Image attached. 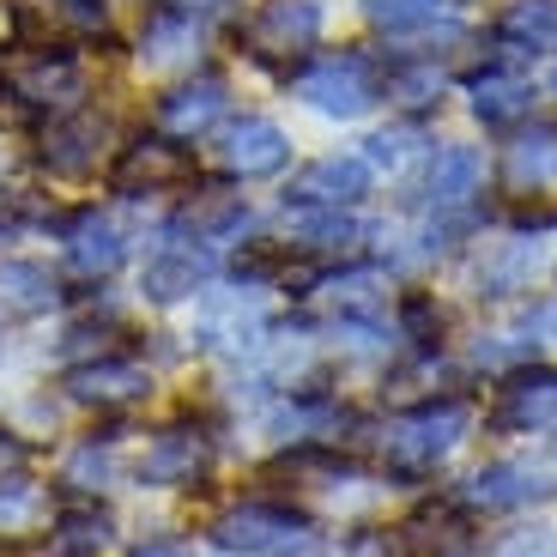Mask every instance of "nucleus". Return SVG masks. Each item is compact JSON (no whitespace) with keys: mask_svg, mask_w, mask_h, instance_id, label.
Returning a JSON list of instances; mask_svg holds the SVG:
<instances>
[{"mask_svg":"<svg viewBox=\"0 0 557 557\" xmlns=\"http://www.w3.org/2000/svg\"><path fill=\"white\" fill-rule=\"evenodd\" d=\"M533 103V85L521 79L516 67H485L473 79V115L485 127H503V122H521Z\"/></svg>","mask_w":557,"mask_h":557,"instance_id":"30","label":"nucleus"},{"mask_svg":"<svg viewBox=\"0 0 557 557\" xmlns=\"http://www.w3.org/2000/svg\"><path fill=\"white\" fill-rule=\"evenodd\" d=\"M127 557H195V545L176 540V533H158V540H139Z\"/></svg>","mask_w":557,"mask_h":557,"instance_id":"38","label":"nucleus"},{"mask_svg":"<svg viewBox=\"0 0 557 557\" xmlns=\"http://www.w3.org/2000/svg\"><path fill=\"white\" fill-rule=\"evenodd\" d=\"M13 37L25 49H85L110 37L103 0H13Z\"/></svg>","mask_w":557,"mask_h":557,"instance_id":"8","label":"nucleus"},{"mask_svg":"<svg viewBox=\"0 0 557 557\" xmlns=\"http://www.w3.org/2000/svg\"><path fill=\"white\" fill-rule=\"evenodd\" d=\"M400 545L412 557H467V552H473V540H467V516H460V503L418 509V516L400 528Z\"/></svg>","mask_w":557,"mask_h":557,"instance_id":"26","label":"nucleus"},{"mask_svg":"<svg viewBox=\"0 0 557 557\" xmlns=\"http://www.w3.org/2000/svg\"><path fill=\"white\" fill-rule=\"evenodd\" d=\"M552 98H557V67H552Z\"/></svg>","mask_w":557,"mask_h":557,"instance_id":"42","label":"nucleus"},{"mask_svg":"<svg viewBox=\"0 0 557 557\" xmlns=\"http://www.w3.org/2000/svg\"><path fill=\"white\" fill-rule=\"evenodd\" d=\"M479 557H557V521H521V528L497 533Z\"/></svg>","mask_w":557,"mask_h":557,"instance_id":"33","label":"nucleus"},{"mask_svg":"<svg viewBox=\"0 0 557 557\" xmlns=\"http://www.w3.org/2000/svg\"><path fill=\"white\" fill-rule=\"evenodd\" d=\"M195 182V152L170 134H134L127 146H115L110 158V188L127 200L139 195H170V188H188Z\"/></svg>","mask_w":557,"mask_h":557,"instance_id":"7","label":"nucleus"},{"mask_svg":"<svg viewBox=\"0 0 557 557\" xmlns=\"http://www.w3.org/2000/svg\"><path fill=\"white\" fill-rule=\"evenodd\" d=\"M503 182L528 195V188H552L557 182V127H528V134L509 139L503 152Z\"/></svg>","mask_w":557,"mask_h":557,"instance_id":"27","label":"nucleus"},{"mask_svg":"<svg viewBox=\"0 0 557 557\" xmlns=\"http://www.w3.org/2000/svg\"><path fill=\"white\" fill-rule=\"evenodd\" d=\"M55 521V497L25 473H7L0 479V540H30Z\"/></svg>","mask_w":557,"mask_h":557,"instance_id":"28","label":"nucleus"},{"mask_svg":"<svg viewBox=\"0 0 557 557\" xmlns=\"http://www.w3.org/2000/svg\"><path fill=\"white\" fill-rule=\"evenodd\" d=\"M176 7H212V0H176Z\"/></svg>","mask_w":557,"mask_h":557,"instance_id":"40","label":"nucleus"},{"mask_svg":"<svg viewBox=\"0 0 557 557\" xmlns=\"http://www.w3.org/2000/svg\"><path fill=\"white\" fill-rule=\"evenodd\" d=\"M115 473H122V431H91L79 436V443L67 448V460H61V485L73 491V497H98L103 485H115Z\"/></svg>","mask_w":557,"mask_h":557,"instance_id":"25","label":"nucleus"},{"mask_svg":"<svg viewBox=\"0 0 557 557\" xmlns=\"http://www.w3.org/2000/svg\"><path fill=\"white\" fill-rule=\"evenodd\" d=\"M497 42L509 55L557 49V0H509V13L497 18Z\"/></svg>","mask_w":557,"mask_h":557,"instance_id":"29","label":"nucleus"},{"mask_svg":"<svg viewBox=\"0 0 557 557\" xmlns=\"http://www.w3.org/2000/svg\"><path fill=\"white\" fill-rule=\"evenodd\" d=\"M346 557H388V545H382V540H358V545H346Z\"/></svg>","mask_w":557,"mask_h":557,"instance_id":"39","label":"nucleus"},{"mask_svg":"<svg viewBox=\"0 0 557 557\" xmlns=\"http://www.w3.org/2000/svg\"><path fill=\"white\" fill-rule=\"evenodd\" d=\"M273 321H267V304H261V285H224V292H207L200 304V321H195V346L200 351H224V358H249V351L267 346Z\"/></svg>","mask_w":557,"mask_h":557,"instance_id":"6","label":"nucleus"},{"mask_svg":"<svg viewBox=\"0 0 557 557\" xmlns=\"http://www.w3.org/2000/svg\"><path fill=\"white\" fill-rule=\"evenodd\" d=\"M243 49L249 55H261V61H273V55H309L315 49V37H321V7L315 0H261L249 18H243Z\"/></svg>","mask_w":557,"mask_h":557,"instance_id":"12","label":"nucleus"},{"mask_svg":"<svg viewBox=\"0 0 557 557\" xmlns=\"http://www.w3.org/2000/svg\"><path fill=\"white\" fill-rule=\"evenodd\" d=\"M249 224H255L249 200L224 195V188H207V195L182 200V212L164 224V237L200 243V249H224V243H243V231H249Z\"/></svg>","mask_w":557,"mask_h":557,"instance_id":"20","label":"nucleus"},{"mask_svg":"<svg viewBox=\"0 0 557 557\" xmlns=\"http://www.w3.org/2000/svg\"><path fill=\"white\" fill-rule=\"evenodd\" d=\"M61 261H67L73 278H85V285H103V278H110L115 267L127 261V231L110 219V212L79 207L67 224H61Z\"/></svg>","mask_w":557,"mask_h":557,"instance_id":"16","label":"nucleus"},{"mask_svg":"<svg viewBox=\"0 0 557 557\" xmlns=\"http://www.w3.org/2000/svg\"><path fill=\"white\" fill-rule=\"evenodd\" d=\"M212 273H219V261H212V249H200V243H182V237H164L152 255H146V267H139V297L158 309L170 304H188L195 292H207Z\"/></svg>","mask_w":557,"mask_h":557,"instance_id":"15","label":"nucleus"},{"mask_svg":"<svg viewBox=\"0 0 557 557\" xmlns=\"http://www.w3.org/2000/svg\"><path fill=\"white\" fill-rule=\"evenodd\" d=\"M533 267H540V243H533V237L497 243V249L479 261V292H485V297H516V292H528Z\"/></svg>","mask_w":557,"mask_h":557,"instance_id":"31","label":"nucleus"},{"mask_svg":"<svg viewBox=\"0 0 557 557\" xmlns=\"http://www.w3.org/2000/svg\"><path fill=\"white\" fill-rule=\"evenodd\" d=\"M49 557H67V552H55V545H49Z\"/></svg>","mask_w":557,"mask_h":557,"instance_id":"43","label":"nucleus"},{"mask_svg":"<svg viewBox=\"0 0 557 557\" xmlns=\"http://www.w3.org/2000/svg\"><path fill=\"white\" fill-rule=\"evenodd\" d=\"M49 545L67 552V557H103L115 545V516L98 497H73V503H61L55 521H49Z\"/></svg>","mask_w":557,"mask_h":557,"instance_id":"23","label":"nucleus"},{"mask_svg":"<svg viewBox=\"0 0 557 557\" xmlns=\"http://www.w3.org/2000/svg\"><path fill=\"white\" fill-rule=\"evenodd\" d=\"M400 339H412L418 351H431L436 339H443V309L431 304V297H400Z\"/></svg>","mask_w":557,"mask_h":557,"instance_id":"35","label":"nucleus"},{"mask_svg":"<svg viewBox=\"0 0 557 557\" xmlns=\"http://www.w3.org/2000/svg\"><path fill=\"white\" fill-rule=\"evenodd\" d=\"M212 164H219L231 182L278 176V170L292 164V139H285V127H278V122H267V115H243V122H231L219 134Z\"/></svg>","mask_w":557,"mask_h":557,"instance_id":"14","label":"nucleus"},{"mask_svg":"<svg viewBox=\"0 0 557 557\" xmlns=\"http://www.w3.org/2000/svg\"><path fill=\"white\" fill-rule=\"evenodd\" d=\"M388 273L382 267H339L321 278V304L334 309V321H382L388 309Z\"/></svg>","mask_w":557,"mask_h":557,"instance_id":"22","label":"nucleus"},{"mask_svg":"<svg viewBox=\"0 0 557 557\" xmlns=\"http://www.w3.org/2000/svg\"><path fill=\"white\" fill-rule=\"evenodd\" d=\"M7 231H13V219H0V237H7Z\"/></svg>","mask_w":557,"mask_h":557,"instance_id":"41","label":"nucleus"},{"mask_svg":"<svg viewBox=\"0 0 557 557\" xmlns=\"http://www.w3.org/2000/svg\"><path fill=\"white\" fill-rule=\"evenodd\" d=\"M207 545L224 557H315V521L292 503L243 497L207 521Z\"/></svg>","mask_w":557,"mask_h":557,"instance_id":"2","label":"nucleus"},{"mask_svg":"<svg viewBox=\"0 0 557 557\" xmlns=\"http://www.w3.org/2000/svg\"><path fill=\"white\" fill-rule=\"evenodd\" d=\"M479 182H485V158H479L473 146H436V152L424 158V170H418L406 207H424L431 219H443V212H467L473 195H479Z\"/></svg>","mask_w":557,"mask_h":557,"instance_id":"11","label":"nucleus"},{"mask_svg":"<svg viewBox=\"0 0 557 557\" xmlns=\"http://www.w3.org/2000/svg\"><path fill=\"white\" fill-rule=\"evenodd\" d=\"M224 103H231V85H224L219 73H195V79L170 85L164 98L152 103V127L188 146V139H200L212 122H219Z\"/></svg>","mask_w":557,"mask_h":557,"instance_id":"18","label":"nucleus"},{"mask_svg":"<svg viewBox=\"0 0 557 557\" xmlns=\"http://www.w3.org/2000/svg\"><path fill=\"white\" fill-rule=\"evenodd\" d=\"M292 91L334 122H358L382 98V67L358 49H339V55H315L304 67H292Z\"/></svg>","mask_w":557,"mask_h":557,"instance_id":"3","label":"nucleus"},{"mask_svg":"<svg viewBox=\"0 0 557 557\" xmlns=\"http://www.w3.org/2000/svg\"><path fill=\"white\" fill-rule=\"evenodd\" d=\"M406 152H412V134H406V127L363 139V164H370V170H400V164H406Z\"/></svg>","mask_w":557,"mask_h":557,"instance_id":"36","label":"nucleus"},{"mask_svg":"<svg viewBox=\"0 0 557 557\" xmlns=\"http://www.w3.org/2000/svg\"><path fill=\"white\" fill-rule=\"evenodd\" d=\"M61 304V278L30 255H0V321H42Z\"/></svg>","mask_w":557,"mask_h":557,"instance_id":"21","label":"nucleus"},{"mask_svg":"<svg viewBox=\"0 0 557 557\" xmlns=\"http://www.w3.org/2000/svg\"><path fill=\"white\" fill-rule=\"evenodd\" d=\"M285 249H309V255H334V249H358L363 224L351 219V207H285Z\"/></svg>","mask_w":557,"mask_h":557,"instance_id":"24","label":"nucleus"},{"mask_svg":"<svg viewBox=\"0 0 557 557\" xmlns=\"http://www.w3.org/2000/svg\"><path fill=\"white\" fill-rule=\"evenodd\" d=\"M436 7H443V0H363L370 25L394 30V37H406V30H418V25H431Z\"/></svg>","mask_w":557,"mask_h":557,"instance_id":"34","label":"nucleus"},{"mask_svg":"<svg viewBox=\"0 0 557 557\" xmlns=\"http://www.w3.org/2000/svg\"><path fill=\"white\" fill-rule=\"evenodd\" d=\"M491 431L503 436H552L557 431V370L552 363H521L509 370L491 406Z\"/></svg>","mask_w":557,"mask_h":557,"instance_id":"9","label":"nucleus"},{"mask_svg":"<svg viewBox=\"0 0 557 557\" xmlns=\"http://www.w3.org/2000/svg\"><path fill=\"white\" fill-rule=\"evenodd\" d=\"M382 98L400 103V110H436V103H443V67H436V61L400 55L382 73Z\"/></svg>","mask_w":557,"mask_h":557,"instance_id":"32","label":"nucleus"},{"mask_svg":"<svg viewBox=\"0 0 557 557\" xmlns=\"http://www.w3.org/2000/svg\"><path fill=\"white\" fill-rule=\"evenodd\" d=\"M370 176L376 170L363 164L358 152H327L315 164H304L285 188V207H358L370 195Z\"/></svg>","mask_w":557,"mask_h":557,"instance_id":"19","label":"nucleus"},{"mask_svg":"<svg viewBox=\"0 0 557 557\" xmlns=\"http://www.w3.org/2000/svg\"><path fill=\"white\" fill-rule=\"evenodd\" d=\"M73 406H98V412H127L152 394V370L127 351H110V358H91V363H73L61 376Z\"/></svg>","mask_w":557,"mask_h":557,"instance_id":"10","label":"nucleus"},{"mask_svg":"<svg viewBox=\"0 0 557 557\" xmlns=\"http://www.w3.org/2000/svg\"><path fill=\"white\" fill-rule=\"evenodd\" d=\"M25 467H30V443L13 431V424H0V479H7V473H25Z\"/></svg>","mask_w":557,"mask_h":557,"instance_id":"37","label":"nucleus"},{"mask_svg":"<svg viewBox=\"0 0 557 557\" xmlns=\"http://www.w3.org/2000/svg\"><path fill=\"white\" fill-rule=\"evenodd\" d=\"M103 152H110V122L91 110H67V115H49V127H42L37 139V164L49 170V176H91V170L103 164Z\"/></svg>","mask_w":557,"mask_h":557,"instance_id":"13","label":"nucleus"},{"mask_svg":"<svg viewBox=\"0 0 557 557\" xmlns=\"http://www.w3.org/2000/svg\"><path fill=\"white\" fill-rule=\"evenodd\" d=\"M473 431V400L467 394H431V400L406 406L382 424V455L400 479H424L436 473Z\"/></svg>","mask_w":557,"mask_h":557,"instance_id":"1","label":"nucleus"},{"mask_svg":"<svg viewBox=\"0 0 557 557\" xmlns=\"http://www.w3.org/2000/svg\"><path fill=\"white\" fill-rule=\"evenodd\" d=\"M200 49H207V25H200L195 7H176V0H158L146 25H139V61L152 73H182L195 67Z\"/></svg>","mask_w":557,"mask_h":557,"instance_id":"17","label":"nucleus"},{"mask_svg":"<svg viewBox=\"0 0 557 557\" xmlns=\"http://www.w3.org/2000/svg\"><path fill=\"white\" fill-rule=\"evenodd\" d=\"M212 460H219V436H212L195 412H182V418H170V424L152 431L134 479H139V491H195V485H207Z\"/></svg>","mask_w":557,"mask_h":557,"instance_id":"4","label":"nucleus"},{"mask_svg":"<svg viewBox=\"0 0 557 557\" xmlns=\"http://www.w3.org/2000/svg\"><path fill=\"white\" fill-rule=\"evenodd\" d=\"M540 497H557V443H540L528 455H503L485 460L467 485H460V509H485V516H503V509H528Z\"/></svg>","mask_w":557,"mask_h":557,"instance_id":"5","label":"nucleus"}]
</instances>
